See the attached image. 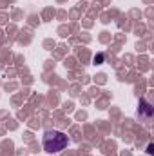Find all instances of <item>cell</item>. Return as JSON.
Segmentation results:
<instances>
[{
	"label": "cell",
	"mask_w": 154,
	"mask_h": 156,
	"mask_svg": "<svg viewBox=\"0 0 154 156\" xmlns=\"http://www.w3.org/2000/svg\"><path fill=\"white\" fill-rule=\"evenodd\" d=\"M67 144H69V140L62 131H45L44 133L42 145H44V151L49 154H56V153L64 151L67 147Z\"/></svg>",
	"instance_id": "obj_1"
},
{
	"label": "cell",
	"mask_w": 154,
	"mask_h": 156,
	"mask_svg": "<svg viewBox=\"0 0 154 156\" xmlns=\"http://www.w3.org/2000/svg\"><path fill=\"white\" fill-rule=\"evenodd\" d=\"M138 116L143 123H149L152 120V107L147 100H140V105H138Z\"/></svg>",
	"instance_id": "obj_2"
},
{
	"label": "cell",
	"mask_w": 154,
	"mask_h": 156,
	"mask_svg": "<svg viewBox=\"0 0 154 156\" xmlns=\"http://www.w3.org/2000/svg\"><path fill=\"white\" fill-rule=\"evenodd\" d=\"M102 60H103V55H98V56H96V58H94V62H98V64H100V62H102Z\"/></svg>",
	"instance_id": "obj_3"
}]
</instances>
